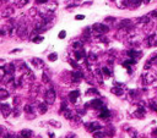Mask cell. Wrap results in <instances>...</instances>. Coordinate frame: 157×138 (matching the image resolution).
<instances>
[{"instance_id":"obj_1","label":"cell","mask_w":157,"mask_h":138,"mask_svg":"<svg viewBox=\"0 0 157 138\" xmlns=\"http://www.w3.org/2000/svg\"><path fill=\"white\" fill-rule=\"evenodd\" d=\"M46 100H47L48 104H53V103H54V100H55V93H54L53 89H49L48 90L47 97H46Z\"/></svg>"},{"instance_id":"obj_2","label":"cell","mask_w":157,"mask_h":138,"mask_svg":"<svg viewBox=\"0 0 157 138\" xmlns=\"http://www.w3.org/2000/svg\"><path fill=\"white\" fill-rule=\"evenodd\" d=\"M90 105H92V108H95V109H102L104 105H103V103L100 100V99H93L91 103H90Z\"/></svg>"},{"instance_id":"obj_3","label":"cell","mask_w":157,"mask_h":138,"mask_svg":"<svg viewBox=\"0 0 157 138\" xmlns=\"http://www.w3.org/2000/svg\"><path fill=\"white\" fill-rule=\"evenodd\" d=\"M93 28H95V31L98 32V33H106V32L108 31V27L104 26V25H102V23L95 25V26H93Z\"/></svg>"},{"instance_id":"obj_4","label":"cell","mask_w":157,"mask_h":138,"mask_svg":"<svg viewBox=\"0 0 157 138\" xmlns=\"http://www.w3.org/2000/svg\"><path fill=\"white\" fill-rule=\"evenodd\" d=\"M79 95H80L79 90H73V92H70V94H69L70 101H71V103H76V99L79 98Z\"/></svg>"},{"instance_id":"obj_5","label":"cell","mask_w":157,"mask_h":138,"mask_svg":"<svg viewBox=\"0 0 157 138\" xmlns=\"http://www.w3.org/2000/svg\"><path fill=\"white\" fill-rule=\"evenodd\" d=\"M32 134H33V132L31 130H22L20 133V136L23 138H29V137H32Z\"/></svg>"},{"instance_id":"obj_6","label":"cell","mask_w":157,"mask_h":138,"mask_svg":"<svg viewBox=\"0 0 157 138\" xmlns=\"http://www.w3.org/2000/svg\"><path fill=\"white\" fill-rule=\"evenodd\" d=\"M109 110L106 108V107H103L102 109H101V114H100V117H102V119H106V117H109Z\"/></svg>"},{"instance_id":"obj_7","label":"cell","mask_w":157,"mask_h":138,"mask_svg":"<svg viewBox=\"0 0 157 138\" xmlns=\"http://www.w3.org/2000/svg\"><path fill=\"white\" fill-rule=\"evenodd\" d=\"M10 111H11V110H10V107H9L8 104H3V105H2V113H3L4 116H8V115L10 114Z\"/></svg>"},{"instance_id":"obj_8","label":"cell","mask_w":157,"mask_h":138,"mask_svg":"<svg viewBox=\"0 0 157 138\" xmlns=\"http://www.w3.org/2000/svg\"><path fill=\"white\" fill-rule=\"evenodd\" d=\"M87 128L91 131V132H93L95 130H100L101 128V126H100V123H97V122H95V123H91V125H87Z\"/></svg>"},{"instance_id":"obj_9","label":"cell","mask_w":157,"mask_h":138,"mask_svg":"<svg viewBox=\"0 0 157 138\" xmlns=\"http://www.w3.org/2000/svg\"><path fill=\"white\" fill-rule=\"evenodd\" d=\"M84 56H85V51H84L82 49H80V51H76V54H75L76 60H81Z\"/></svg>"},{"instance_id":"obj_10","label":"cell","mask_w":157,"mask_h":138,"mask_svg":"<svg viewBox=\"0 0 157 138\" xmlns=\"http://www.w3.org/2000/svg\"><path fill=\"white\" fill-rule=\"evenodd\" d=\"M81 77H82V74H81V72H74V74H73L74 81H80Z\"/></svg>"},{"instance_id":"obj_11","label":"cell","mask_w":157,"mask_h":138,"mask_svg":"<svg viewBox=\"0 0 157 138\" xmlns=\"http://www.w3.org/2000/svg\"><path fill=\"white\" fill-rule=\"evenodd\" d=\"M32 62H33L35 65H37V67H42V66H43V61H42V60L33 59V60H32Z\"/></svg>"},{"instance_id":"obj_12","label":"cell","mask_w":157,"mask_h":138,"mask_svg":"<svg viewBox=\"0 0 157 138\" xmlns=\"http://www.w3.org/2000/svg\"><path fill=\"white\" fill-rule=\"evenodd\" d=\"M128 55H129V56H131V58H139L140 53H138V51H134V50H130V51L128 53Z\"/></svg>"},{"instance_id":"obj_13","label":"cell","mask_w":157,"mask_h":138,"mask_svg":"<svg viewBox=\"0 0 157 138\" xmlns=\"http://www.w3.org/2000/svg\"><path fill=\"white\" fill-rule=\"evenodd\" d=\"M102 134H104V133H98V132H95V134H93V137H95V138H106L107 136H102Z\"/></svg>"},{"instance_id":"obj_14","label":"cell","mask_w":157,"mask_h":138,"mask_svg":"<svg viewBox=\"0 0 157 138\" xmlns=\"http://www.w3.org/2000/svg\"><path fill=\"white\" fill-rule=\"evenodd\" d=\"M39 109H41V113L44 114V113L47 111V105H46V104H41V105H39Z\"/></svg>"},{"instance_id":"obj_15","label":"cell","mask_w":157,"mask_h":138,"mask_svg":"<svg viewBox=\"0 0 157 138\" xmlns=\"http://www.w3.org/2000/svg\"><path fill=\"white\" fill-rule=\"evenodd\" d=\"M0 94H2V99H5V98L8 97V92H6L5 89H2V90H0Z\"/></svg>"},{"instance_id":"obj_16","label":"cell","mask_w":157,"mask_h":138,"mask_svg":"<svg viewBox=\"0 0 157 138\" xmlns=\"http://www.w3.org/2000/svg\"><path fill=\"white\" fill-rule=\"evenodd\" d=\"M102 71H103V74H104L106 76H111V75H112V74H111V71L108 70L107 67H103V68H102Z\"/></svg>"},{"instance_id":"obj_17","label":"cell","mask_w":157,"mask_h":138,"mask_svg":"<svg viewBox=\"0 0 157 138\" xmlns=\"http://www.w3.org/2000/svg\"><path fill=\"white\" fill-rule=\"evenodd\" d=\"M48 59H49L50 61H55V60H56V54H55V53H53V54H50V55L48 56Z\"/></svg>"},{"instance_id":"obj_18","label":"cell","mask_w":157,"mask_h":138,"mask_svg":"<svg viewBox=\"0 0 157 138\" xmlns=\"http://www.w3.org/2000/svg\"><path fill=\"white\" fill-rule=\"evenodd\" d=\"M14 70H15V68H14V65H12V64H10V65H8V72H10V74H12V72H14Z\"/></svg>"},{"instance_id":"obj_19","label":"cell","mask_w":157,"mask_h":138,"mask_svg":"<svg viewBox=\"0 0 157 138\" xmlns=\"http://www.w3.org/2000/svg\"><path fill=\"white\" fill-rule=\"evenodd\" d=\"M65 36H67V32H65V31H61V32L59 33V38H60V39H64Z\"/></svg>"},{"instance_id":"obj_20","label":"cell","mask_w":157,"mask_h":138,"mask_svg":"<svg viewBox=\"0 0 157 138\" xmlns=\"http://www.w3.org/2000/svg\"><path fill=\"white\" fill-rule=\"evenodd\" d=\"M25 111H26V113H32V111H33V109H32V107L26 105V107H25Z\"/></svg>"},{"instance_id":"obj_21","label":"cell","mask_w":157,"mask_h":138,"mask_svg":"<svg viewBox=\"0 0 157 138\" xmlns=\"http://www.w3.org/2000/svg\"><path fill=\"white\" fill-rule=\"evenodd\" d=\"M41 42H43V37H36L33 39V43H41Z\"/></svg>"},{"instance_id":"obj_22","label":"cell","mask_w":157,"mask_h":138,"mask_svg":"<svg viewBox=\"0 0 157 138\" xmlns=\"http://www.w3.org/2000/svg\"><path fill=\"white\" fill-rule=\"evenodd\" d=\"M81 47H82V43H81V42H76V43H74V48H75V49H77V48H79V49H81Z\"/></svg>"},{"instance_id":"obj_23","label":"cell","mask_w":157,"mask_h":138,"mask_svg":"<svg viewBox=\"0 0 157 138\" xmlns=\"http://www.w3.org/2000/svg\"><path fill=\"white\" fill-rule=\"evenodd\" d=\"M112 92H113V93H115V94H119V95H120V94H123V90H121V89H117V88H113V89H112Z\"/></svg>"},{"instance_id":"obj_24","label":"cell","mask_w":157,"mask_h":138,"mask_svg":"<svg viewBox=\"0 0 157 138\" xmlns=\"http://www.w3.org/2000/svg\"><path fill=\"white\" fill-rule=\"evenodd\" d=\"M92 93H96V94H98V92H97L96 89H88V90H87V94H92Z\"/></svg>"},{"instance_id":"obj_25","label":"cell","mask_w":157,"mask_h":138,"mask_svg":"<svg viewBox=\"0 0 157 138\" xmlns=\"http://www.w3.org/2000/svg\"><path fill=\"white\" fill-rule=\"evenodd\" d=\"M75 18H76V20H80V21H81V20H84V18H85V16H84V15H77V16H76Z\"/></svg>"},{"instance_id":"obj_26","label":"cell","mask_w":157,"mask_h":138,"mask_svg":"<svg viewBox=\"0 0 157 138\" xmlns=\"http://www.w3.org/2000/svg\"><path fill=\"white\" fill-rule=\"evenodd\" d=\"M152 109H153L155 111H157V107H156V105H152Z\"/></svg>"},{"instance_id":"obj_27","label":"cell","mask_w":157,"mask_h":138,"mask_svg":"<svg viewBox=\"0 0 157 138\" xmlns=\"http://www.w3.org/2000/svg\"><path fill=\"white\" fill-rule=\"evenodd\" d=\"M152 15H153V16H157V11H153V12H152Z\"/></svg>"},{"instance_id":"obj_28","label":"cell","mask_w":157,"mask_h":138,"mask_svg":"<svg viewBox=\"0 0 157 138\" xmlns=\"http://www.w3.org/2000/svg\"><path fill=\"white\" fill-rule=\"evenodd\" d=\"M50 138H54V134L53 133H50Z\"/></svg>"}]
</instances>
